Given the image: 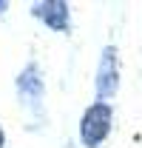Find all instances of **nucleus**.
I'll return each mask as SVG.
<instances>
[{"instance_id":"nucleus-1","label":"nucleus","mask_w":142,"mask_h":148,"mask_svg":"<svg viewBox=\"0 0 142 148\" xmlns=\"http://www.w3.org/2000/svg\"><path fill=\"white\" fill-rule=\"evenodd\" d=\"M114 128V108L111 103H91L80 117V143L83 148H102Z\"/></svg>"},{"instance_id":"nucleus-2","label":"nucleus","mask_w":142,"mask_h":148,"mask_svg":"<svg viewBox=\"0 0 142 148\" xmlns=\"http://www.w3.org/2000/svg\"><path fill=\"white\" fill-rule=\"evenodd\" d=\"M119 91V49L105 46L100 63H97V77H94V97L97 103H111Z\"/></svg>"},{"instance_id":"nucleus-3","label":"nucleus","mask_w":142,"mask_h":148,"mask_svg":"<svg viewBox=\"0 0 142 148\" xmlns=\"http://www.w3.org/2000/svg\"><path fill=\"white\" fill-rule=\"evenodd\" d=\"M14 88H17L20 103L31 111V114H40L43 111V103H46V77H43V71H40V66H37L34 60L20 69L17 80H14Z\"/></svg>"},{"instance_id":"nucleus-4","label":"nucleus","mask_w":142,"mask_h":148,"mask_svg":"<svg viewBox=\"0 0 142 148\" xmlns=\"http://www.w3.org/2000/svg\"><path fill=\"white\" fill-rule=\"evenodd\" d=\"M31 14H34L46 29L51 32H68L71 26V6L66 0H37L31 3Z\"/></svg>"},{"instance_id":"nucleus-5","label":"nucleus","mask_w":142,"mask_h":148,"mask_svg":"<svg viewBox=\"0 0 142 148\" xmlns=\"http://www.w3.org/2000/svg\"><path fill=\"white\" fill-rule=\"evenodd\" d=\"M0 148H6V131H3V125H0Z\"/></svg>"},{"instance_id":"nucleus-6","label":"nucleus","mask_w":142,"mask_h":148,"mask_svg":"<svg viewBox=\"0 0 142 148\" xmlns=\"http://www.w3.org/2000/svg\"><path fill=\"white\" fill-rule=\"evenodd\" d=\"M6 12H9V3H6V0H0V14H6Z\"/></svg>"}]
</instances>
